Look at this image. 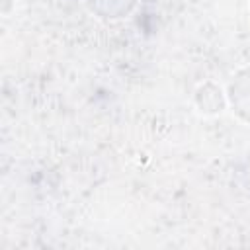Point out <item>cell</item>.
I'll return each mask as SVG.
<instances>
[{
    "mask_svg": "<svg viewBox=\"0 0 250 250\" xmlns=\"http://www.w3.org/2000/svg\"><path fill=\"white\" fill-rule=\"evenodd\" d=\"M229 104L232 111L246 123H250V66L240 68L229 84Z\"/></svg>",
    "mask_w": 250,
    "mask_h": 250,
    "instance_id": "cell-1",
    "label": "cell"
},
{
    "mask_svg": "<svg viewBox=\"0 0 250 250\" xmlns=\"http://www.w3.org/2000/svg\"><path fill=\"white\" fill-rule=\"evenodd\" d=\"M88 10L102 20H119L131 14L137 0H84Z\"/></svg>",
    "mask_w": 250,
    "mask_h": 250,
    "instance_id": "cell-2",
    "label": "cell"
},
{
    "mask_svg": "<svg viewBox=\"0 0 250 250\" xmlns=\"http://www.w3.org/2000/svg\"><path fill=\"white\" fill-rule=\"evenodd\" d=\"M195 102H197L199 111H203V113H217V111H223V107H225V96H223L221 88H217L211 82L199 86V90L195 94Z\"/></svg>",
    "mask_w": 250,
    "mask_h": 250,
    "instance_id": "cell-3",
    "label": "cell"
}]
</instances>
